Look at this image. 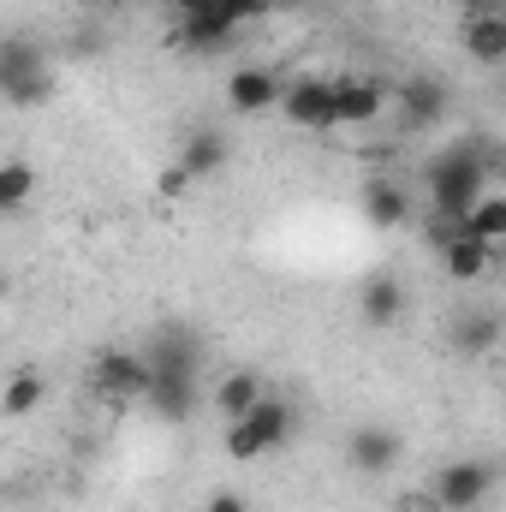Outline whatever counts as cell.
Instances as JSON below:
<instances>
[{
  "label": "cell",
  "instance_id": "cell-13",
  "mask_svg": "<svg viewBox=\"0 0 506 512\" xmlns=\"http://www.w3.org/2000/svg\"><path fill=\"white\" fill-rule=\"evenodd\" d=\"M387 114L381 78H334V120L340 126H376Z\"/></svg>",
  "mask_w": 506,
  "mask_h": 512
},
{
  "label": "cell",
  "instance_id": "cell-12",
  "mask_svg": "<svg viewBox=\"0 0 506 512\" xmlns=\"http://www.w3.org/2000/svg\"><path fill=\"white\" fill-rule=\"evenodd\" d=\"M227 161H233V143H227V131L215 126H197L191 137H185V149H179V173L191 179V185H203V179H221L227 173Z\"/></svg>",
  "mask_w": 506,
  "mask_h": 512
},
{
  "label": "cell",
  "instance_id": "cell-11",
  "mask_svg": "<svg viewBox=\"0 0 506 512\" xmlns=\"http://www.w3.org/2000/svg\"><path fill=\"white\" fill-rule=\"evenodd\" d=\"M393 108H399V126L405 131H435L441 120H447L453 96H447L441 78H423V72H417V78L399 84V102H393Z\"/></svg>",
  "mask_w": 506,
  "mask_h": 512
},
{
  "label": "cell",
  "instance_id": "cell-21",
  "mask_svg": "<svg viewBox=\"0 0 506 512\" xmlns=\"http://www.w3.org/2000/svg\"><path fill=\"white\" fill-rule=\"evenodd\" d=\"M459 233H471V239H483V245H506V197L501 191H483V197L465 209Z\"/></svg>",
  "mask_w": 506,
  "mask_h": 512
},
{
  "label": "cell",
  "instance_id": "cell-3",
  "mask_svg": "<svg viewBox=\"0 0 506 512\" xmlns=\"http://www.w3.org/2000/svg\"><path fill=\"white\" fill-rule=\"evenodd\" d=\"M292 429H298V405H292L286 393H262L245 417H233V423H227L221 447H227V459H233V465H256V459L280 453V447L292 441Z\"/></svg>",
  "mask_w": 506,
  "mask_h": 512
},
{
  "label": "cell",
  "instance_id": "cell-27",
  "mask_svg": "<svg viewBox=\"0 0 506 512\" xmlns=\"http://www.w3.org/2000/svg\"><path fill=\"white\" fill-rule=\"evenodd\" d=\"M274 12H298V6H310V0H268Z\"/></svg>",
  "mask_w": 506,
  "mask_h": 512
},
{
  "label": "cell",
  "instance_id": "cell-23",
  "mask_svg": "<svg viewBox=\"0 0 506 512\" xmlns=\"http://www.w3.org/2000/svg\"><path fill=\"white\" fill-rule=\"evenodd\" d=\"M155 191H161V197H185V191H191V179H185L179 167H167V173L155 179Z\"/></svg>",
  "mask_w": 506,
  "mask_h": 512
},
{
  "label": "cell",
  "instance_id": "cell-6",
  "mask_svg": "<svg viewBox=\"0 0 506 512\" xmlns=\"http://www.w3.org/2000/svg\"><path fill=\"white\" fill-rule=\"evenodd\" d=\"M423 495H429V512H477L495 495V465L489 459H447Z\"/></svg>",
  "mask_w": 506,
  "mask_h": 512
},
{
  "label": "cell",
  "instance_id": "cell-19",
  "mask_svg": "<svg viewBox=\"0 0 506 512\" xmlns=\"http://www.w3.org/2000/svg\"><path fill=\"white\" fill-rule=\"evenodd\" d=\"M262 393H268V387H262V376H256V370H233V376H221V382H215L209 405L221 411V423H233V417H245V411H251Z\"/></svg>",
  "mask_w": 506,
  "mask_h": 512
},
{
  "label": "cell",
  "instance_id": "cell-15",
  "mask_svg": "<svg viewBox=\"0 0 506 512\" xmlns=\"http://www.w3.org/2000/svg\"><path fill=\"white\" fill-rule=\"evenodd\" d=\"M358 203H364V221H370L376 233H393V227L411 221V191H405L399 179H370Z\"/></svg>",
  "mask_w": 506,
  "mask_h": 512
},
{
  "label": "cell",
  "instance_id": "cell-22",
  "mask_svg": "<svg viewBox=\"0 0 506 512\" xmlns=\"http://www.w3.org/2000/svg\"><path fill=\"white\" fill-rule=\"evenodd\" d=\"M30 197H36V167H30L24 155H6V161H0V215L30 209Z\"/></svg>",
  "mask_w": 506,
  "mask_h": 512
},
{
  "label": "cell",
  "instance_id": "cell-10",
  "mask_svg": "<svg viewBox=\"0 0 506 512\" xmlns=\"http://www.w3.org/2000/svg\"><path fill=\"white\" fill-rule=\"evenodd\" d=\"M399 459H405V441H399V429H387V423H364V429L346 435V465H352L358 477H387Z\"/></svg>",
  "mask_w": 506,
  "mask_h": 512
},
{
  "label": "cell",
  "instance_id": "cell-1",
  "mask_svg": "<svg viewBox=\"0 0 506 512\" xmlns=\"http://www.w3.org/2000/svg\"><path fill=\"white\" fill-rule=\"evenodd\" d=\"M501 173V149L483 143V137H465L453 149H441L429 167H423V191H429V215L435 221H465V209L489 191V179Z\"/></svg>",
  "mask_w": 506,
  "mask_h": 512
},
{
  "label": "cell",
  "instance_id": "cell-24",
  "mask_svg": "<svg viewBox=\"0 0 506 512\" xmlns=\"http://www.w3.org/2000/svg\"><path fill=\"white\" fill-rule=\"evenodd\" d=\"M203 512H251V507H245V495L221 489V495H209V507H203Z\"/></svg>",
  "mask_w": 506,
  "mask_h": 512
},
{
  "label": "cell",
  "instance_id": "cell-8",
  "mask_svg": "<svg viewBox=\"0 0 506 512\" xmlns=\"http://www.w3.org/2000/svg\"><path fill=\"white\" fill-rule=\"evenodd\" d=\"M274 114H280L292 131H340V120H334V78H316V72L286 78Z\"/></svg>",
  "mask_w": 506,
  "mask_h": 512
},
{
  "label": "cell",
  "instance_id": "cell-26",
  "mask_svg": "<svg viewBox=\"0 0 506 512\" xmlns=\"http://www.w3.org/2000/svg\"><path fill=\"white\" fill-rule=\"evenodd\" d=\"M84 6H90V12H126L131 0H84Z\"/></svg>",
  "mask_w": 506,
  "mask_h": 512
},
{
  "label": "cell",
  "instance_id": "cell-9",
  "mask_svg": "<svg viewBox=\"0 0 506 512\" xmlns=\"http://www.w3.org/2000/svg\"><path fill=\"white\" fill-rule=\"evenodd\" d=\"M280 90H286L280 66H233V72H227V108H233L239 120L274 114V108H280Z\"/></svg>",
  "mask_w": 506,
  "mask_h": 512
},
{
  "label": "cell",
  "instance_id": "cell-14",
  "mask_svg": "<svg viewBox=\"0 0 506 512\" xmlns=\"http://www.w3.org/2000/svg\"><path fill=\"white\" fill-rule=\"evenodd\" d=\"M405 304H411V292H405L399 274H370L364 292H358V316H364L370 328H393V322L405 316Z\"/></svg>",
  "mask_w": 506,
  "mask_h": 512
},
{
  "label": "cell",
  "instance_id": "cell-20",
  "mask_svg": "<svg viewBox=\"0 0 506 512\" xmlns=\"http://www.w3.org/2000/svg\"><path fill=\"white\" fill-rule=\"evenodd\" d=\"M42 399H48V376L42 370H12L6 387H0V417H30V411H42Z\"/></svg>",
  "mask_w": 506,
  "mask_h": 512
},
{
  "label": "cell",
  "instance_id": "cell-18",
  "mask_svg": "<svg viewBox=\"0 0 506 512\" xmlns=\"http://www.w3.org/2000/svg\"><path fill=\"white\" fill-rule=\"evenodd\" d=\"M465 54L477 66H501L506 60V12H483V18H465Z\"/></svg>",
  "mask_w": 506,
  "mask_h": 512
},
{
  "label": "cell",
  "instance_id": "cell-17",
  "mask_svg": "<svg viewBox=\"0 0 506 512\" xmlns=\"http://www.w3.org/2000/svg\"><path fill=\"white\" fill-rule=\"evenodd\" d=\"M495 346H501V316L495 310H465L453 322V352L459 358H489Z\"/></svg>",
  "mask_w": 506,
  "mask_h": 512
},
{
  "label": "cell",
  "instance_id": "cell-28",
  "mask_svg": "<svg viewBox=\"0 0 506 512\" xmlns=\"http://www.w3.org/2000/svg\"><path fill=\"white\" fill-rule=\"evenodd\" d=\"M0 298H6V280H0Z\"/></svg>",
  "mask_w": 506,
  "mask_h": 512
},
{
  "label": "cell",
  "instance_id": "cell-25",
  "mask_svg": "<svg viewBox=\"0 0 506 512\" xmlns=\"http://www.w3.org/2000/svg\"><path fill=\"white\" fill-rule=\"evenodd\" d=\"M465 18H483V12H506V0H459Z\"/></svg>",
  "mask_w": 506,
  "mask_h": 512
},
{
  "label": "cell",
  "instance_id": "cell-4",
  "mask_svg": "<svg viewBox=\"0 0 506 512\" xmlns=\"http://www.w3.org/2000/svg\"><path fill=\"white\" fill-rule=\"evenodd\" d=\"M167 48L191 60H221L239 42V24L227 18L221 0H167Z\"/></svg>",
  "mask_w": 506,
  "mask_h": 512
},
{
  "label": "cell",
  "instance_id": "cell-2",
  "mask_svg": "<svg viewBox=\"0 0 506 512\" xmlns=\"http://www.w3.org/2000/svg\"><path fill=\"white\" fill-rule=\"evenodd\" d=\"M143 358H149V393H143V405H149L161 423L197 417V405H203V382H197L203 352H197V340L173 328V334H155V346H149Z\"/></svg>",
  "mask_w": 506,
  "mask_h": 512
},
{
  "label": "cell",
  "instance_id": "cell-7",
  "mask_svg": "<svg viewBox=\"0 0 506 512\" xmlns=\"http://www.w3.org/2000/svg\"><path fill=\"white\" fill-rule=\"evenodd\" d=\"M90 387H96L102 405H114V411L143 405V393H149V358H143V352H126V346H102L96 364H90Z\"/></svg>",
  "mask_w": 506,
  "mask_h": 512
},
{
  "label": "cell",
  "instance_id": "cell-16",
  "mask_svg": "<svg viewBox=\"0 0 506 512\" xmlns=\"http://www.w3.org/2000/svg\"><path fill=\"white\" fill-rule=\"evenodd\" d=\"M495 256H501V245H483V239H471V233H453V239L441 245V268H447V280L471 286V280H483V274L495 268Z\"/></svg>",
  "mask_w": 506,
  "mask_h": 512
},
{
  "label": "cell",
  "instance_id": "cell-5",
  "mask_svg": "<svg viewBox=\"0 0 506 512\" xmlns=\"http://www.w3.org/2000/svg\"><path fill=\"white\" fill-rule=\"evenodd\" d=\"M0 102L6 108H48L54 102V60L30 36H0Z\"/></svg>",
  "mask_w": 506,
  "mask_h": 512
}]
</instances>
